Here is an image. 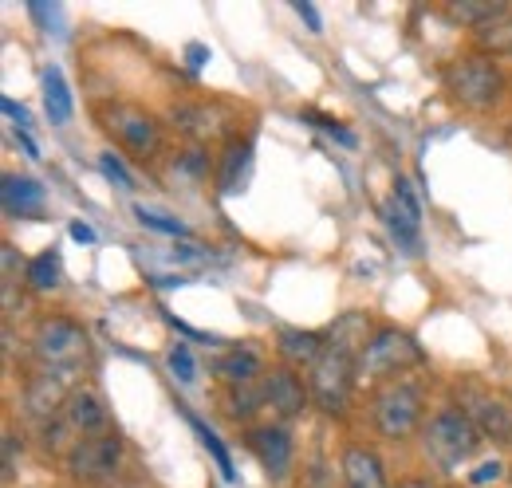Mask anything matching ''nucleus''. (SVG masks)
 Listing matches in <instances>:
<instances>
[{
  "instance_id": "f257e3e1",
  "label": "nucleus",
  "mask_w": 512,
  "mask_h": 488,
  "mask_svg": "<svg viewBox=\"0 0 512 488\" xmlns=\"http://www.w3.org/2000/svg\"><path fill=\"white\" fill-rule=\"evenodd\" d=\"M501 87H505L501 67H497V60H489L481 52L477 56H461V60H453L446 67V91L453 95V103H461L469 111L493 107L501 99Z\"/></svg>"
},
{
  "instance_id": "f03ea898",
  "label": "nucleus",
  "mask_w": 512,
  "mask_h": 488,
  "mask_svg": "<svg viewBox=\"0 0 512 488\" xmlns=\"http://www.w3.org/2000/svg\"><path fill=\"white\" fill-rule=\"evenodd\" d=\"M481 449V429L473 426L461 410H438L426 426V453L442 465V469H457L461 461H469Z\"/></svg>"
},
{
  "instance_id": "7ed1b4c3",
  "label": "nucleus",
  "mask_w": 512,
  "mask_h": 488,
  "mask_svg": "<svg viewBox=\"0 0 512 488\" xmlns=\"http://www.w3.org/2000/svg\"><path fill=\"white\" fill-rule=\"evenodd\" d=\"M418 363H422V347L414 335H406L398 327H379L371 335V343L363 347V355L355 359V374L359 378H386V374L410 370Z\"/></svg>"
},
{
  "instance_id": "20e7f679",
  "label": "nucleus",
  "mask_w": 512,
  "mask_h": 488,
  "mask_svg": "<svg viewBox=\"0 0 512 488\" xmlns=\"http://www.w3.org/2000/svg\"><path fill=\"white\" fill-rule=\"evenodd\" d=\"M355 359L351 355H343V351H335V347H327L320 355V363L312 366V374H308V390H312V398L320 402L323 414H331V418H339V414H347V406H351V386H355Z\"/></svg>"
},
{
  "instance_id": "39448f33",
  "label": "nucleus",
  "mask_w": 512,
  "mask_h": 488,
  "mask_svg": "<svg viewBox=\"0 0 512 488\" xmlns=\"http://www.w3.org/2000/svg\"><path fill=\"white\" fill-rule=\"evenodd\" d=\"M371 418L383 437L390 441H406L414 429L422 426V394L410 382H386L371 402Z\"/></svg>"
},
{
  "instance_id": "423d86ee",
  "label": "nucleus",
  "mask_w": 512,
  "mask_h": 488,
  "mask_svg": "<svg viewBox=\"0 0 512 488\" xmlns=\"http://www.w3.org/2000/svg\"><path fill=\"white\" fill-rule=\"evenodd\" d=\"M127 457V445L123 437L115 433H103V437H79L71 449H67V473L79 481V485H99V481H111L119 473Z\"/></svg>"
},
{
  "instance_id": "0eeeda50",
  "label": "nucleus",
  "mask_w": 512,
  "mask_h": 488,
  "mask_svg": "<svg viewBox=\"0 0 512 488\" xmlns=\"http://www.w3.org/2000/svg\"><path fill=\"white\" fill-rule=\"evenodd\" d=\"M99 119L107 126V134L115 142H123L134 158H150L158 150V138H162V126L154 115H146L142 107H130V103H103L99 107Z\"/></svg>"
},
{
  "instance_id": "6e6552de",
  "label": "nucleus",
  "mask_w": 512,
  "mask_h": 488,
  "mask_svg": "<svg viewBox=\"0 0 512 488\" xmlns=\"http://www.w3.org/2000/svg\"><path fill=\"white\" fill-rule=\"evenodd\" d=\"M32 351L52 370L56 366H75L87 355V331L67 315H48L32 335Z\"/></svg>"
},
{
  "instance_id": "1a4fd4ad",
  "label": "nucleus",
  "mask_w": 512,
  "mask_h": 488,
  "mask_svg": "<svg viewBox=\"0 0 512 488\" xmlns=\"http://www.w3.org/2000/svg\"><path fill=\"white\" fill-rule=\"evenodd\" d=\"M457 410L481 429L485 437H493V441L512 437V406L501 394H493V390H485L477 382H465L457 390Z\"/></svg>"
},
{
  "instance_id": "9d476101",
  "label": "nucleus",
  "mask_w": 512,
  "mask_h": 488,
  "mask_svg": "<svg viewBox=\"0 0 512 488\" xmlns=\"http://www.w3.org/2000/svg\"><path fill=\"white\" fill-rule=\"evenodd\" d=\"M245 449L260 461V469L272 481H284L292 473V437L284 426H249L245 429Z\"/></svg>"
},
{
  "instance_id": "9b49d317",
  "label": "nucleus",
  "mask_w": 512,
  "mask_h": 488,
  "mask_svg": "<svg viewBox=\"0 0 512 488\" xmlns=\"http://www.w3.org/2000/svg\"><path fill=\"white\" fill-rule=\"evenodd\" d=\"M308 386L292 366H276L272 374H264V402L272 406V414L280 418H300L308 406Z\"/></svg>"
},
{
  "instance_id": "f8f14e48",
  "label": "nucleus",
  "mask_w": 512,
  "mask_h": 488,
  "mask_svg": "<svg viewBox=\"0 0 512 488\" xmlns=\"http://www.w3.org/2000/svg\"><path fill=\"white\" fill-rule=\"evenodd\" d=\"M67 398H71L67 378L60 370H48V374H40V378L28 382V390H24V410H28L36 422H48V418L64 414Z\"/></svg>"
},
{
  "instance_id": "ddd939ff",
  "label": "nucleus",
  "mask_w": 512,
  "mask_h": 488,
  "mask_svg": "<svg viewBox=\"0 0 512 488\" xmlns=\"http://www.w3.org/2000/svg\"><path fill=\"white\" fill-rule=\"evenodd\" d=\"M64 418H67V426L75 429V433H83V437H103L107 426H111L103 398H99L95 390H87V386L71 390V398H67V406H64Z\"/></svg>"
},
{
  "instance_id": "4468645a",
  "label": "nucleus",
  "mask_w": 512,
  "mask_h": 488,
  "mask_svg": "<svg viewBox=\"0 0 512 488\" xmlns=\"http://www.w3.org/2000/svg\"><path fill=\"white\" fill-rule=\"evenodd\" d=\"M343 485L347 488H390L383 457L367 445H347L343 449Z\"/></svg>"
},
{
  "instance_id": "2eb2a0df",
  "label": "nucleus",
  "mask_w": 512,
  "mask_h": 488,
  "mask_svg": "<svg viewBox=\"0 0 512 488\" xmlns=\"http://www.w3.org/2000/svg\"><path fill=\"white\" fill-rule=\"evenodd\" d=\"M0 201L8 217H40L44 213V185L24 174H4L0 182Z\"/></svg>"
},
{
  "instance_id": "dca6fc26",
  "label": "nucleus",
  "mask_w": 512,
  "mask_h": 488,
  "mask_svg": "<svg viewBox=\"0 0 512 488\" xmlns=\"http://www.w3.org/2000/svg\"><path fill=\"white\" fill-rule=\"evenodd\" d=\"M170 122L190 138H213L229 126V111L221 103H190V107H174Z\"/></svg>"
},
{
  "instance_id": "f3484780",
  "label": "nucleus",
  "mask_w": 512,
  "mask_h": 488,
  "mask_svg": "<svg viewBox=\"0 0 512 488\" xmlns=\"http://www.w3.org/2000/svg\"><path fill=\"white\" fill-rule=\"evenodd\" d=\"M371 335H375V327H371V315H363V311H351V315L335 319V327L327 331V347H335V351H343V355L359 359V355H363V347L371 343Z\"/></svg>"
},
{
  "instance_id": "a211bd4d",
  "label": "nucleus",
  "mask_w": 512,
  "mask_h": 488,
  "mask_svg": "<svg viewBox=\"0 0 512 488\" xmlns=\"http://www.w3.org/2000/svg\"><path fill=\"white\" fill-rule=\"evenodd\" d=\"M276 347H280V359L288 366H308V370L320 363V355L327 351L323 335H316V331H296V327L280 331Z\"/></svg>"
},
{
  "instance_id": "6ab92c4d",
  "label": "nucleus",
  "mask_w": 512,
  "mask_h": 488,
  "mask_svg": "<svg viewBox=\"0 0 512 488\" xmlns=\"http://www.w3.org/2000/svg\"><path fill=\"white\" fill-rule=\"evenodd\" d=\"M249 174H253V146H249V142H229V150H225V158H221L217 189H221L225 197H233V193L245 189Z\"/></svg>"
},
{
  "instance_id": "aec40b11",
  "label": "nucleus",
  "mask_w": 512,
  "mask_h": 488,
  "mask_svg": "<svg viewBox=\"0 0 512 488\" xmlns=\"http://www.w3.org/2000/svg\"><path fill=\"white\" fill-rule=\"evenodd\" d=\"M44 107H48V119L56 122V126L71 122V115H75V103H71L67 79L56 63H48V67H44Z\"/></svg>"
},
{
  "instance_id": "412c9836",
  "label": "nucleus",
  "mask_w": 512,
  "mask_h": 488,
  "mask_svg": "<svg viewBox=\"0 0 512 488\" xmlns=\"http://www.w3.org/2000/svg\"><path fill=\"white\" fill-rule=\"evenodd\" d=\"M383 221H386V229H390V237L402 244L406 252H418V244H422V221H418L410 209H402V205L390 197V205L383 209Z\"/></svg>"
},
{
  "instance_id": "4be33fe9",
  "label": "nucleus",
  "mask_w": 512,
  "mask_h": 488,
  "mask_svg": "<svg viewBox=\"0 0 512 488\" xmlns=\"http://www.w3.org/2000/svg\"><path fill=\"white\" fill-rule=\"evenodd\" d=\"M260 406H268V402H264V382H233V386L225 390V410H229V418H237V422H249Z\"/></svg>"
},
{
  "instance_id": "5701e85b",
  "label": "nucleus",
  "mask_w": 512,
  "mask_h": 488,
  "mask_svg": "<svg viewBox=\"0 0 512 488\" xmlns=\"http://www.w3.org/2000/svg\"><path fill=\"white\" fill-rule=\"evenodd\" d=\"M260 370H264V363H260V355L249 351V347L225 351V359L217 363V374H221L229 386H233V382H256V378H260Z\"/></svg>"
},
{
  "instance_id": "b1692460",
  "label": "nucleus",
  "mask_w": 512,
  "mask_h": 488,
  "mask_svg": "<svg viewBox=\"0 0 512 488\" xmlns=\"http://www.w3.org/2000/svg\"><path fill=\"white\" fill-rule=\"evenodd\" d=\"M509 8L505 4H493V0H453L449 4V16L457 20V24H473L477 32L485 28V24H493V20H501Z\"/></svg>"
},
{
  "instance_id": "393cba45",
  "label": "nucleus",
  "mask_w": 512,
  "mask_h": 488,
  "mask_svg": "<svg viewBox=\"0 0 512 488\" xmlns=\"http://www.w3.org/2000/svg\"><path fill=\"white\" fill-rule=\"evenodd\" d=\"M178 414H182V418H186V422H190V429H193V433H197V437H201V445H205V449H209V457H213V461H217V465H221V477H225V481H229V485H233V481H237V469H233V457H229V453H225V445H221V437H217V433H213V429L205 426V422H201V418H197V414H193V410H186V406H182V410H178Z\"/></svg>"
},
{
  "instance_id": "a878e982",
  "label": "nucleus",
  "mask_w": 512,
  "mask_h": 488,
  "mask_svg": "<svg viewBox=\"0 0 512 488\" xmlns=\"http://www.w3.org/2000/svg\"><path fill=\"white\" fill-rule=\"evenodd\" d=\"M24 280H28L32 292H52V288L60 284V248L40 252V256L24 268Z\"/></svg>"
},
{
  "instance_id": "bb28decb",
  "label": "nucleus",
  "mask_w": 512,
  "mask_h": 488,
  "mask_svg": "<svg viewBox=\"0 0 512 488\" xmlns=\"http://www.w3.org/2000/svg\"><path fill=\"white\" fill-rule=\"evenodd\" d=\"M134 217L146 225V229H154V233H162V237H174V241H186L190 237V229L178 221V217H166V213H158V209H146V205H134Z\"/></svg>"
},
{
  "instance_id": "cd10ccee",
  "label": "nucleus",
  "mask_w": 512,
  "mask_h": 488,
  "mask_svg": "<svg viewBox=\"0 0 512 488\" xmlns=\"http://www.w3.org/2000/svg\"><path fill=\"white\" fill-rule=\"evenodd\" d=\"M477 44H481L485 52H505V56H512V12H505V16L493 20V24H485L481 36H477Z\"/></svg>"
},
{
  "instance_id": "c85d7f7f",
  "label": "nucleus",
  "mask_w": 512,
  "mask_h": 488,
  "mask_svg": "<svg viewBox=\"0 0 512 488\" xmlns=\"http://www.w3.org/2000/svg\"><path fill=\"white\" fill-rule=\"evenodd\" d=\"M166 363H170V370H174V378H178V382H186V386L197 378V363H193V351L186 347V343L170 347V359H166Z\"/></svg>"
},
{
  "instance_id": "c756f323",
  "label": "nucleus",
  "mask_w": 512,
  "mask_h": 488,
  "mask_svg": "<svg viewBox=\"0 0 512 488\" xmlns=\"http://www.w3.org/2000/svg\"><path fill=\"white\" fill-rule=\"evenodd\" d=\"M99 166H103V174H107L111 182H119L123 189H134V178L127 174V166H123V162H119L111 150H107V154H99Z\"/></svg>"
},
{
  "instance_id": "7c9ffc66",
  "label": "nucleus",
  "mask_w": 512,
  "mask_h": 488,
  "mask_svg": "<svg viewBox=\"0 0 512 488\" xmlns=\"http://www.w3.org/2000/svg\"><path fill=\"white\" fill-rule=\"evenodd\" d=\"M394 201H398L402 209H410V213L422 221V205H418V193H414V185L406 182V178H398V182H394Z\"/></svg>"
},
{
  "instance_id": "2f4dec72",
  "label": "nucleus",
  "mask_w": 512,
  "mask_h": 488,
  "mask_svg": "<svg viewBox=\"0 0 512 488\" xmlns=\"http://www.w3.org/2000/svg\"><path fill=\"white\" fill-rule=\"evenodd\" d=\"M501 473H505V469H501V465H497V461H485V465H481V469H477V473H473V477H469V488L497 485V481H501Z\"/></svg>"
},
{
  "instance_id": "473e14b6",
  "label": "nucleus",
  "mask_w": 512,
  "mask_h": 488,
  "mask_svg": "<svg viewBox=\"0 0 512 488\" xmlns=\"http://www.w3.org/2000/svg\"><path fill=\"white\" fill-rule=\"evenodd\" d=\"M0 111L16 122V130H28V111H24L16 99H8V95H4V99H0Z\"/></svg>"
},
{
  "instance_id": "72a5a7b5",
  "label": "nucleus",
  "mask_w": 512,
  "mask_h": 488,
  "mask_svg": "<svg viewBox=\"0 0 512 488\" xmlns=\"http://www.w3.org/2000/svg\"><path fill=\"white\" fill-rule=\"evenodd\" d=\"M308 119H312V122H320L323 130H327V134H331V138H339V142H343V146H355V134H347V130H343V126H339V122L320 119V115H308Z\"/></svg>"
},
{
  "instance_id": "f704fd0d",
  "label": "nucleus",
  "mask_w": 512,
  "mask_h": 488,
  "mask_svg": "<svg viewBox=\"0 0 512 488\" xmlns=\"http://www.w3.org/2000/svg\"><path fill=\"white\" fill-rule=\"evenodd\" d=\"M71 241L79 244H95V229L87 221H71Z\"/></svg>"
},
{
  "instance_id": "c9c22d12",
  "label": "nucleus",
  "mask_w": 512,
  "mask_h": 488,
  "mask_svg": "<svg viewBox=\"0 0 512 488\" xmlns=\"http://www.w3.org/2000/svg\"><path fill=\"white\" fill-rule=\"evenodd\" d=\"M296 12H300V16H304V24H308V28H312V32H320V28H323L320 12H316V8H312V4H296Z\"/></svg>"
},
{
  "instance_id": "e433bc0d",
  "label": "nucleus",
  "mask_w": 512,
  "mask_h": 488,
  "mask_svg": "<svg viewBox=\"0 0 512 488\" xmlns=\"http://www.w3.org/2000/svg\"><path fill=\"white\" fill-rule=\"evenodd\" d=\"M0 252H4V276H16V268H20V252H16L12 244H4Z\"/></svg>"
},
{
  "instance_id": "4c0bfd02",
  "label": "nucleus",
  "mask_w": 512,
  "mask_h": 488,
  "mask_svg": "<svg viewBox=\"0 0 512 488\" xmlns=\"http://www.w3.org/2000/svg\"><path fill=\"white\" fill-rule=\"evenodd\" d=\"M12 461H16V437L8 433L4 437V473H12Z\"/></svg>"
},
{
  "instance_id": "58836bf2",
  "label": "nucleus",
  "mask_w": 512,
  "mask_h": 488,
  "mask_svg": "<svg viewBox=\"0 0 512 488\" xmlns=\"http://www.w3.org/2000/svg\"><path fill=\"white\" fill-rule=\"evenodd\" d=\"M16 142H20L24 150H28V158H40V146H36V142L28 138V130H16Z\"/></svg>"
},
{
  "instance_id": "ea45409f",
  "label": "nucleus",
  "mask_w": 512,
  "mask_h": 488,
  "mask_svg": "<svg viewBox=\"0 0 512 488\" xmlns=\"http://www.w3.org/2000/svg\"><path fill=\"white\" fill-rule=\"evenodd\" d=\"M209 60V48H201V44H193L190 48V67H201V63Z\"/></svg>"
},
{
  "instance_id": "a19ab883",
  "label": "nucleus",
  "mask_w": 512,
  "mask_h": 488,
  "mask_svg": "<svg viewBox=\"0 0 512 488\" xmlns=\"http://www.w3.org/2000/svg\"><path fill=\"white\" fill-rule=\"evenodd\" d=\"M398 488H434V485H430V481H418V477H414V481H402Z\"/></svg>"
}]
</instances>
